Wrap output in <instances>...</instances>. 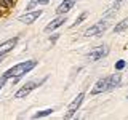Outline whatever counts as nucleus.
<instances>
[{
    "mask_svg": "<svg viewBox=\"0 0 128 120\" xmlns=\"http://www.w3.org/2000/svg\"><path fill=\"white\" fill-rule=\"evenodd\" d=\"M35 66H37V61H34V59H30V61H24V62H19V64H16V66H13L11 69H8L5 74H3V77H5L6 80L11 78V77L19 78L21 75H24V74H27L29 70H32Z\"/></svg>",
    "mask_w": 128,
    "mask_h": 120,
    "instance_id": "f257e3e1",
    "label": "nucleus"
},
{
    "mask_svg": "<svg viewBox=\"0 0 128 120\" xmlns=\"http://www.w3.org/2000/svg\"><path fill=\"white\" fill-rule=\"evenodd\" d=\"M45 80H46V78H42V80H34V82H27L26 85H24V86L21 88V90H18V91H16L14 98H16V99H21V98H26V96L29 94L30 91L34 90V88H37L38 85H42V83L45 82Z\"/></svg>",
    "mask_w": 128,
    "mask_h": 120,
    "instance_id": "f03ea898",
    "label": "nucleus"
},
{
    "mask_svg": "<svg viewBox=\"0 0 128 120\" xmlns=\"http://www.w3.org/2000/svg\"><path fill=\"white\" fill-rule=\"evenodd\" d=\"M107 26H109V22H107V21H99V22H96L94 26L88 27L83 35H85V37H96V35H101L102 32L107 29Z\"/></svg>",
    "mask_w": 128,
    "mask_h": 120,
    "instance_id": "7ed1b4c3",
    "label": "nucleus"
},
{
    "mask_svg": "<svg viewBox=\"0 0 128 120\" xmlns=\"http://www.w3.org/2000/svg\"><path fill=\"white\" fill-rule=\"evenodd\" d=\"M107 51H109L107 46H96L94 50H91L90 53L86 54V58L90 59V61H98V59H101L107 54Z\"/></svg>",
    "mask_w": 128,
    "mask_h": 120,
    "instance_id": "20e7f679",
    "label": "nucleus"
},
{
    "mask_svg": "<svg viewBox=\"0 0 128 120\" xmlns=\"http://www.w3.org/2000/svg\"><path fill=\"white\" fill-rule=\"evenodd\" d=\"M83 101V93H80L77 98L74 99V101L70 102V106H69V109H67V114H66V118H70V117H74V114L77 112V109L80 107V104H82Z\"/></svg>",
    "mask_w": 128,
    "mask_h": 120,
    "instance_id": "39448f33",
    "label": "nucleus"
},
{
    "mask_svg": "<svg viewBox=\"0 0 128 120\" xmlns=\"http://www.w3.org/2000/svg\"><path fill=\"white\" fill-rule=\"evenodd\" d=\"M40 16H42V10H35V11H30V13H26V14L19 16V21L26 22V24H30V22H34L35 19H38Z\"/></svg>",
    "mask_w": 128,
    "mask_h": 120,
    "instance_id": "423d86ee",
    "label": "nucleus"
},
{
    "mask_svg": "<svg viewBox=\"0 0 128 120\" xmlns=\"http://www.w3.org/2000/svg\"><path fill=\"white\" fill-rule=\"evenodd\" d=\"M16 43H18V37H13V38L6 40V42H3L2 45H0V56H5L8 51H11Z\"/></svg>",
    "mask_w": 128,
    "mask_h": 120,
    "instance_id": "0eeeda50",
    "label": "nucleus"
},
{
    "mask_svg": "<svg viewBox=\"0 0 128 120\" xmlns=\"http://www.w3.org/2000/svg\"><path fill=\"white\" fill-rule=\"evenodd\" d=\"M102 91H107V78H99L98 82H96L94 88L91 90V94H99V93H102Z\"/></svg>",
    "mask_w": 128,
    "mask_h": 120,
    "instance_id": "6e6552de",
    "label": "nucleus"
},
{
    "mask_svg": "<svg viewBox=\"0 0 128 120\" xmlns=\"http://www.w3.org/2000/svg\"><path fill=\"white\" fill-rule=\"evenodd\" d=\"M120 80H122L120 74H114V75H110V77L107 78V91H109V90H114V88H117V86L120 85Z\"/></svg>",
    "mask_w": 128,
    "mask_h": 120,
    "instance_id": "1a4fd4ad",
    "label": "nucleus"
},
{
    "mask_svg": "<svg viewBox=\"0 0 128 120\" xmlns=\"http://www.w3.org/2000/svg\"><path fill=\"white\" fill-rule=\"evenodd\" d=\"M74 3H75V0H64V2L61 3V5L58 6L56 13H59V14H64V13H67V11H69L70 8L74 6Z\"/></svg>",
    "mask_w": 128,
    "mask_h": 120,
    "instance_id": "9d476101",
    "label": "nucleus"
},
{
    "mask_svg": "<svg viewBox=\"0 0 128 120\" xmlns=\"http://www.w3.org/2000/svg\"><path fill=\"white\" fill-rule=\"evenodd\" d=\"M66 22V16H59V18H56V19H53L48 26L45 27V30L46 32H50V30H53V29H56V27H59V26H62V24Z\"/></svg>",
    "mask_w": 128,
    "mask_h": 120,
    "instance_id": "9b49d317",
    "label": "nucleus"
},
{
    "mask_svg": "<svg viewBox=\"0 0 128 120\" xmlns=\"http://www.w3.org/2000/svg\"><path fill=\"white\" fill-rule=\"evenodd\" d=\"M123 2H125V0H117V2H115L114 5H112V6L109 8V10L106 11V16H109V14H112V13H115V11H117L118 8H120V6L123 5Z\"/></svg>",
    "mask_w": 128,
    "mask_h": 120,
    "instance_id": "f8f14e48",
    "label": "nucleus"
},
{
    "mask_svg": "<svg viewBox=\"0 0 128 120\" xmlns=\"http://www.w3.org/2000/svg\"><path fill=\"white\" fill-rule=\"evenodd\" d=\"M126 27H128V19H123V21H120L117 26L114 27V32H115V34H118V32H123Z\"/></svg>",
    "mask_w": 128,
    "mask_h": 120,
    "instance_id": "ddd939ff",
    "label": "nucleus"
},
{
    "mask_svg": "<svg viewBox=\"0 0 128 120\" xmlns=\"http://www.w3.org/2000/svg\"><path fill=\"white\" fill-rule=\"evenodd\" d=\"M53 109H45V110H40L37 114H34V118H42V117H46V115H51L53 114Z\"/></svg>",
    "mask_w": 128,
    "mask_h": 120,
    "instance_id": "4468645a",
    "label": "nucleus"
},
{
    "mask_svg": "<svg viewBox=\"0 0 128 120\" xmlns=\"http://www.w3.org/2000/svg\"><path fill=\"white\" fill-rule=\"evenodd\" d=\"M48 2H50V0H32V2L29 3V6H27V10H30V8L35 6V5H46Z\"/></svg>",
    "mask_w": 128,
    "mask_h": 120,
    "instance_id": "2eb2a0df",
    "label": "nucleus"
},
{
    "mask_svg": "<svg viewBox=\"0 0 128 120\" xmlns=\"http://www.w3.org/2000/svg\"><path fill=\"white\" fill-rule=\"evenodd\" d=\"M85 18H86V13H82V14H80L78 18H77V19H75V22L72 24V27H74V26H77V24H80V22H82V21H83Z\"/></svg>",
    "mask_w": 128,
    "mask_h": 120,
    "instance_id": "dca6fc26",
    "label": "nucleus"
},
{
    "mask_svg": "<svg viewBox=\"0 0 128 120\" xmlns=\"http://www.w3.org/2000/svg\"><path fill=\"white\" fill-rule=\"evenodd\" d=\"M123 67H125V61H118L117 64H115V69H117V70L123 69Z\"/></svg>",
    "mask_w": 128,
    "mask_h": 120,
    "instance_id": "f3484780",
    "label": "nucleus"
},
{
    "mask_svg": "<svg viewBox=\"0 0 128 120\" xmlns=\"http://www.w3.org/2000/svg\"><path fill=\"white\" fill-rule=\"evenodd\" d=\"M0 2H2L3 5H6V6H11V5H13V2H11V0H0Z\"/></svg>",
    "mask_w": 128,
    "mask_h": 120,
    "instance_id": "a211bd4d",
    "label": "nucleus"
},
{
    "mask_svg": "<svg viewBox=\"0 0 128 120\" xmlns=\"http://www.w3.org/2000/svg\"><path fill=\"white\" fill-rule=\"evenodd\" d=\"M5 82H6V78H5V77L2 75V77H0V90L3 88V85H5Z\"/></svg>",
    "mask_w": 128,
    "mask_h": 120,
    "instance_id": "6ab92c4d",
    "label": "nucleus"
},
{
    "mask_svg": "<svg viewBox=\"0 0 128 120\" xmlns=\"http://www.w3.org/2000/svg\"><path fill=\"white\" fill-rule=\"evenodd\" d=\"M2 59H3V56H0V62H2Z\"/></svg>",
    "mask_w": 128,
    "mask_h": 120,
    "instance_id": "aec40b11",
    "label": "nucleus"
}]
</instances>
